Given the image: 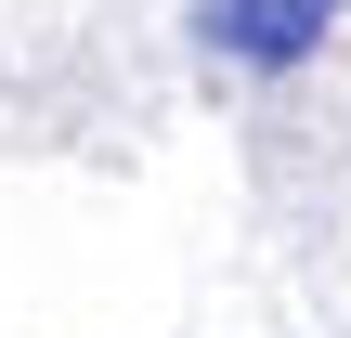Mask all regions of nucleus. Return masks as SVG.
<instances>
[{
	"mask_svg": "<svg viewBox=\"0 0 351 338\" xmlns=\"http://www.w3.org/2000/svg\"><path fill=\"white\" fill-rule=\"evenodd\" d=\"M339 26V0H195V39L221 52V65H313V39Z\"/></svg>",
	"mask_w": 351,
	"mask_h": 338,
	"instance_id": "obj_1",
	"label": "nucleus"
}]
</instances>
